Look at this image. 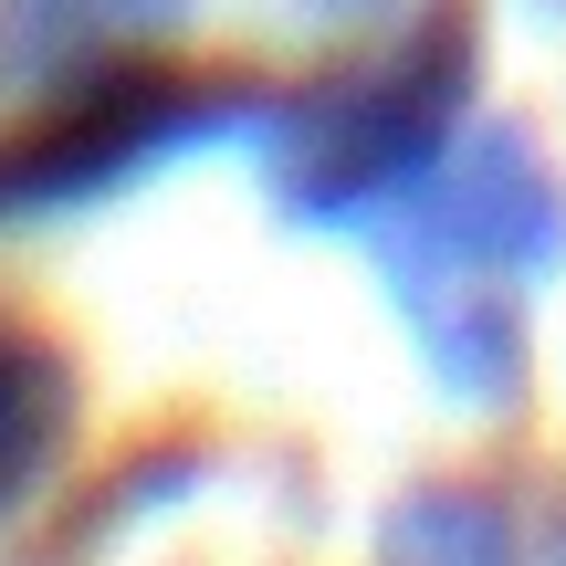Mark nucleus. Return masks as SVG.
<instances>
[{
	"label": "nucleus",
	"instance_id": "f257e3e1",
	"mask_svg": "<svg viewBox=\"0 0 566 566\" xmlns=\"http://www.w3.org/2000/svg\"><path fill=\"white\" fill-rule=\"evenodd\" d=\"M367 231L430 378L472 409H504L525 388V304L566 263V179L546 147L525 126H462V147Z\"/></svg>",
	"mask_w": 566,
	"mask_h": 566
},
{
	"label": "nucleus",
	"instance_id": "f03ea898",
	"mask_svg": "<svg viewBox=\"0 0 566 566\" xmlns=\"http://www.w3.org/2000/svg\"><path fill=\"white\" fill-rule=\"evenodd\" d=\"M472 95H483V21H472V0H430L388 42L304 84H273L252 116V147L294 221H378L462 147Z\"/></svg>",
	"mask_w": 566,
	"mask_h": 566
},
{
	"label": "nucleus",
	"instance_id": "7ed1b4c3",
	"mask_svg": "<svg viewBox=\"0 0 566 566\" xmlns=\"http://www.w3.org/2000/svg\"><path fill=\"white\" fill-rule=\"evenodd\" d=\"M263 95L273 84L231 74V63H189L158 42H95L0 126V221H53V210L116 200L189 147L252 137Z\"/></svg>",
	"mask_w": 566,
	"mask_h": 566
},
{
	"label": "nucleus",
	"instance_id": "20e7f679",
	"mask_svg": "<svg viewBox=\"0 0 566 566\" xmlns=\"http://www.w3.org/2000/svg\"><path fill=\"white\" fill-rule=\"evenodd\" d=\"M84 441V367L42 315L0 304V525L53 493V472Z\"/></svg>",
	"mask_w": 566,
	"mask_h": 566
},
{
	"label": "nucleus",
	"instance_id": "39448f33",
	"mask_svg": "<svg viewBox=\"0 0 566 566\" xmlns=\"http://www.w3.org/2000/svg\"><path fill=\"white\" fill-rule=\"evenodd\" d=\"M378 566H514V535H504V504L472 483H430L388 514V546Z\"/></svg>",
	"mask_w": 566,
	"mask_h": 566
}]
</instances>
